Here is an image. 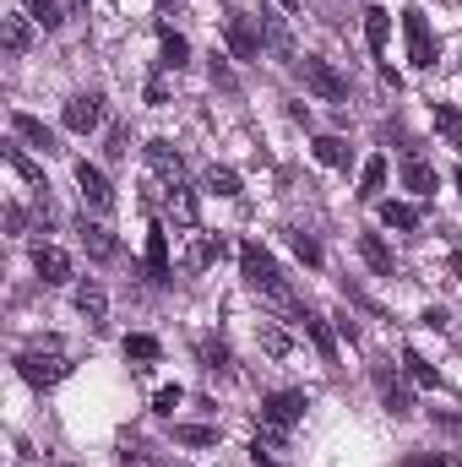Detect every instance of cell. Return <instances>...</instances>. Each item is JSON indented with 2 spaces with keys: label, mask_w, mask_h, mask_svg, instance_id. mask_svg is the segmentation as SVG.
<instances>
[{
  "label": "cell",
  "mask_w": 462,
  "mask_h": 467,
  "mask_svg": "<svg viewBox=\"0 0 462 467\" xmlns=\"http://www.w3.org/2000/svg\"><path fill=\"white\" fill-rule=\"evenodd\" d=\"M239 266H245V283H250V288H261V294H272V299H289L283 272H278V261H272L261 244H239Z\"/></svg>",
  "instance_id": "1"
},
{
  "label": "cell",
  "mask_w": 462,
  "mask_h": 467,
  "mask_svg": "<svg viewBox=\"0 0 462 467\" xmlns=\"http://www.w3.org/2000/svg\"><path fill=\"white\" fill-rule=\"evenodd\" d=\"M299 77H305V88H310V93H321L327 104H348V82L332 71V60L305 55V60H299Z\"/></svg>",
  "instance_id": "2"
},
{
  "label": "cell",
  "mask_w": 462,
  "mask_h": 467,
  "mask_svg": "<svg viewBox=\"0 0 462 467\" xmlns=\"http://www.w3.org/2000/svg\"><path fill=\"white\" fill-rule=\"evenodd\" d=\"M16 375L27 380V386H55V380H66L71 375V364H66V353H22L16 358Z\"/></svg>",
  "instance_id": "3"
},
{
  "label": "cell",
  "mask_w": 462,
  "mask_h": 467,
  "mask_svg": "<svg viewBox=\"0 0 462 467\" xmlns=\"http://www.w3.org/2000/svg\"><path fill=\"white\" fill-rule=\"evenodd\" d=\"M305 408H310V402H305V391H272V397H261V419H267L278 435H283V430H294V424L305 419Z\"/></svg>",
  "instance_id": "4"
},
{
  "label": "cell",
  "mask_w": 462,
  "mask_h": 467,
  "mask_svg": "<svg viewBox=\"0 0 462 467\" xmlns=\"http://www.w3.org/2000/svg\"><path fill=\"white\" fill-rule=\"evenodd\" d=\"M403 33H408V60L414 66H436V38H430L425 11H403Z\"/></svg>",
  "instance_id": "5"
},
{
  "label": "cell",
  "mask_w": 462,
  "mask_h": 467,
  "mask_svg": "<svg viewBox=\"0 0 462 467\" xmlns=\"http://www.w3.org/2000/svg\"><path fill=\"white\" fill-rule=\"evenodd\" d=\"M224 33H229V49L239 55V60H256V55H261V38H267V33H261V27L245 16V11H229Z\"/></svg>",
  "instance_id": "6"
},
{
  "label": "cell",
  "mask_w": 462,
  "mask_h": 467,
  "mask_svg": "<svg viewBox=\"0 0 462 467\" xmlns=\"http://www.w3.org/2000/svg\"><path fill=\"white\" fill-rule=\"evenodd\" d=\"M99 119H104V99H99V93H77V99L66 104V130H77V136L99 130Z\"/></svg>",
  "instance_id": "7"
},
{
  "label": "cell",
  "mask_w": 462,
  "mask_h": 467,
  "mask_svg": "<svg viewBox=\"0 0 462 467\" xmlns=\"http://www.w3.org/2000/svg\"><path fill=\"white\" fill-rule=\"evenodd\" d=\"M33 272H38L44 283H55V288H60V283H71V255H66V250H55V244H38V250H33Z\"/></svg>",
  "instance_id": "8"
},
{
  "label": "cell",
  "mask_w": 462,
  "mask_h": 467,
  "mask_svg": "<svg viewBox=\"0 0 462 467\" xmlns=\"http://www.w3.org/2000/svg\"><path fill=\"white\" fill-rule=\"evenodd\" d=\"M375 391H381V408L392 413V419H403V413H414V397H408V386L392 375V369H375Z\"/></svg>",
  "instance_id": "9"
},
{
  "label": "cell",
  "mask_w": 462,
  "mask_h": 467,
  "mask_svg": "<svg viewBox=\"0 0 462 467\" xmlns=\"http://www.w3.org/2000/svg\"><path fill=\"white\" fill-rule=\"evenodd\" d=\"M147 163L169 180V191H174V185H185V158H180L169 141H147Z\"/></svg>",
  "instance_id": "10"
},
{
  "label": "cell",
  "mask_w": 462,
  "mask_h": 467,
  "mask_svg": "<svg viewBox=\"0 0 462 467\" xmlns=\"http://www.w3.org/2000/svg\"><path fill=\"white\" fill-rule=\"evenodd\" d=\"M147 277H152V283H169V277H174V272H169V234L158 229V223L147 229Z\"/></svg>",
  "instance_id": "11"
},
{
  "label": "cell",
  "mask_w": 462,
  "mask_h": 467,
  "mask_svg": "<svg viewBox=\"0 0 462 467\" xmlns=\"http://www.w3.org/2000/svg\"><path fill=\"white\" fill-rule=\"evenodd\" d=\"M77 185H82V196H88L93 207H115V191H110L104 169H93V163H77Z\"/></svg>",
  "instance_id": "12"
},
{
  "label": "cell",
  "mask_w": 462,
  "mask_h": 467,
  "mask_svg": "<svg viewBox=\"0 0 462 467\" xmlns=\"http://www.w3.org/2000/svg\"><path fill=\"white\" fill-rule=\"evenodd\" d=\"M0 38H5V55H27V44H33V16H27V11L5 16V22H0Z\"/></svg>",
  "instance_id": "13"
},
{
  "label": "cell",
  "mask_w": 462,
  "mask_h": 467,
  "mask_svg": "<svg viewBox=\"0 0 462 467\" xmlns=\"http://www.w3.org/2000/svg\"><path fill=\"white\" fill-rule=\"evenodd\" d=\"M359 255H364V266H370V272H381V277H392V272H397V261H392V250H386V239H381V234H359Z\"/></svg>",
  "instance_id": "14"
},
{
  "label": "cell",
  "mask_w": 462,
  "mask_h": 467,
  "mask_svg": "<svg viewBox=\"0 0 462 467\" xmlns=\"http://www.w3.org/2000/svg\"><path fill=\"white\" fill-rule=\"evenodd\" d=\"M11 130H16L22 141H33V147H44V152H55V130H49L44 119H33V115H22V109H16V115H11Z\"/></svg>",
  "instance_id": "15"
},
{
  "label": "cell",
  "mask_w": 462,
  "mask_h": 467,
  "mask_svg": "<svg viewBox=\"0 0 462 467\" xmlns=\"http://www.w3.org/2000/svg\"><path fill=\"white\" fill-rule=\"evenodd\" d=\"M403 185H408L414 196H436V169H430L425 158H403Z\"/></svg>",
  "instance_id": "16"
},
{
  "label": "cell",
  "mask_w": 462,
  "mask_h": 467,
  "mask_svg": "<svg viewBox=\"0 0 462 467\" xmlns=\"http://www.w3.org/2000/svg\"><path fill=\"white\" fill-rule=\"evenodd\" d=\"M77 310H82L93 327H104V316H110V294H104L99 283H82V288H77Z\"/></svg>",
  "instance_id": "17"
},
{
  "label": "cell",
  "mask_w": 462,
  "mask_h": 467,
  "mask_svg": "<svg viewBox=\"0 0 462 467\" xmlns=\"http://www.w3.org/2000/svg\"><path fill=\"white\" fill-rule=\"evenodd\" d=\"M82 244H88V255H93V261H110V255H115V234L110 229H99V223H88V218H82Z\"/></svg>",
  "instance_id": "18"
},
{
  "label": "cell",
  "mask_w": 462,
  "mask_h": 467,
  "mask_svg": "<svg viewBox=\"0 0 462 467\" xmlns=\"http://www.w3.org/2000/svg\"><path fill=\"white\" fill-rule=\"evenodd\" d=\"M158 44H163V66H169V71H180V66L191 60V44H185L174 27H163V33H158Z\"/></svg>",
  "instance_id": "19"
},
{
  "label": "cell",
  "mask_w": 462,
  "mask_h": 467,
  "mask_svg": "<svg viewBox=\"0 0 462 467\" xmlns=\"http://www.w3.org/2000/svg\"><path fill=\"white\" fill-rule=\"evenodd\" d=\"M381 191H386V158H370V163H364V174H359V196H364V202H375Z\"/></svg>",
  "instance_id": "20"
},
{
  "label": "cell",
  "mask_w": 462,
  "mask_h": 467,
  "mask_svg": "<svg viewBox=\"0 0 462 467\" xmlns=\"http://www.w3.org/2000/svg\"><path fill=\"white\" fill-rule=\"evenodd\" d=\"M22 11H27V16H33V22H38L44 33H55V27L66 22V11H60L55 0H22Z\"/></svg>",
  "instance_id": "21"
},
{
  "label": "cell",
  "mask_w": 462,
  "mask_h": 467,
  "mask_svg": "<svg viewBox=\"0 0 462 467\" xmlns=\"http://www.w3.org/2000/svg\"><path fill=\"white\" fill-rule=\"evenodd\" d=\"M386 22H392V16H386L381 5H370V11H364V38H370V49H375V55H386Z\"/></svg>",
  "instance_id": "22"
},
{
  "label": "cell",
  "mask_w": 462,
  "mask_h": 467,
  "mask_svg": "<svg viewBox=\"0 0 462 467\" xmlns=\"http://www.w3.org/2000/svg\"><path fill=\"white\" fill-rule=\"evenodd\" d=\"M381 223H386V229H414V223H419V207H408V202H381Z\"/></svg>",
  "instance_id": "23"
},
{
  "label": "cell",
  "mask_w": 462,
  "mask_h": 467,
  "mask_svg": "<svg viewBox=\"0 0 462 467\" xmlns=\"http://www.w3.org/2000/svg\"><path fill=\"white\" fill-rule=\"evenodd\" d=\"M316 158H321L327 169H343L348 163V141L343 136H316Z\"/></svg>",
  "instance_id": "24"
},
{
  "label": "cell",
  "mask_w": 462,
  "mask_h": 467,
  "mask_svg": "<svg viewBox=\"0 0 462 467\" xmlns=\"http://www.w3.org/2000/svg\"><path fill=\"white\" fill-rule=\"evenodd\" d=\"M158 337H147V332H131V337H125V358H136V364H152V358H158Z\"/></svg>",
  "instance_id": "25"
},
{
  "label": "cell",
  "mask_w": 462,
  "mask_h": 467,
  "mask_svg": "<svg viewBox=\"0 0 462 467\" xmlns=\"http://www.w3.org/2000/svg\"><path fill=\"white\" fill-rule=\"evenodd\" d=\"M305 332H310V343L321 348V358H338V343H332V332H327V321H321V316H310V310H305Z\"/></svg>",
  "instance_id": "26"
},
{
  "label": "cell",
  "mask_w": 462,
  "mask_h": 467,
  "mask_svg": "<svg viewBox=\"0 0 462 467\" xmlns=\"http://www.w3.org/2000/svg\"><path fill=\"white\" fill-rule=\"evenodd\" d=\"M403 369H408V380H414V386H436V380H441V375H436V364H425L414 348L403 353Z\"/></svg>",
  "instance_id": "27"
},
{
  "label": "cell",
  "mask_w": 462,
  "mask_h": 467,
  "mask_svg": "<svg viewBox=\"0 0 462 467\" xmlns=\"http://www.w3.org/2000/svg\"><path fill=\"white\" fill-rule=\"evenodd\" d=\"M207 191H213V196H239V174L213 163V169H207Z\"/></svg>",
  "instance_id": "28"
},
{
  "label": "cell",
  "mask_w": 462,
  "mask_h": 467,
  "mask_svg": "<svg viewBox=\"0 0 462 467\" xmlns=\"http://www.w3.org/2000/svg\"><path fill=\"white\" fill-rule=\"evenodd\" d=\"M174 441H180V446H218V430H207V424H180Z\"/></svg>",
  "instance_id": "29"
},
{
  "label": "cell",
  "mask_w": 462,
  "mask_h": 467,
  "mask_svg": "<svg viewBox=\"0 0 462 467\" xmlns=\"http://www.w3.org/2000/svg\"><path fill=\"white\" fill-rule=\"evenodd\" d=\"M289 244H294V255H299L305 266H321V244H316V239H310L305 229H294V234H289Z\"/></svg>",
  "instance_id": "30"
},
{
  "label": "cell",
  "mask_w": 462,
  "mask_h": 467,
  "mask_svg": "<svg viewBox=\"0 0 462 467\" xmlns=\"http://www.w3.org/2000/svg\"><path fill=\"white\" fill-rule=\"evenodd\" d=\"M436 125H441V136H446V141H457V147H462V115L452 109V104H436Z\"/></svg>",
  "instance_id": "31"
},
{
  "label": "cell",
  "mask_w": 462,
  "mask_h": 467,
  "mask_svg": "<svg viewBox=\"0 0 462 467\" xmlns=\"http://www.w3.org/2000/svg\"><path fill=\"white\" fill-rule=\"evenodd\" d=\"M261 33L272 38V49H278V55H289V60H294V44H289V27H283L278 16H267V22H261ZM294 66H299V60H294Z\"/></svg>",
  "instance_id": "32"
},
{
  "label": "cell",
  "mask_w": 462,
  "mask_h": 467,
  "mask_svg": "<svg viewBox=\"0 0 462 467\" xmlns=\"http://www.w3.org/2000/svg\"><path fill=\"white\" fill-rule=\"evenodd\" d=\"M169 202H174V218H180V223H196V196H191L185 185H174Z\"/></svg>",
  "instance_id": "33"
},
{
  "label": "cell",
  "mask_w": 462,
  "mask_h": 467,
  "mask_svg": "<svg viewBox=\"0 0 462 467\" xmlns=\"http://www.w3.org/2000/svg\"><path fill=\"white\" fill-rule=\"evenodd\" d=\"M5 163H11V169H16V174L27 180V185H44V180H38V169H33V163L22 158V147H5Z\"/></svg>",
  "instance_id": "34"
},
{
  "label": "cell",
  "mask_w": 462,
  "mask_h": 467,
  "mask_svg": "<svg viewBox=\"0 0 462 467\" xmlns=\"http://www.w3.org/2000/svg\"><path fill=\"white\" fill-rule=\"evenodd\" d=\"M202 364L218 375V369H229L234 358H229V348H224V343H202Z\"/></svg>",
  "instance_id": "35"
},
{
  "label": "cell",
  "mask_w": 462,
  "mask_h": 467,
  "mask_svg": "<svg viewBox=\"0 0 462 467\" xmlns=\"http://www.w3.org/2000/svg\"><path fill=\"white\" fill-rule=\"evenodd\" d=\"M180 408V386H163L158 397H152V413H174Z\"/></svg>",
  "instance_id": "36"
},
{
  "label": "cell",
  "mask_w": 462,
  "mask_h": 467,
  "mask_svg": "<svg viewBox=\"0 0 462 467\" xmlns=\"http://www.w3.org/2000/svg\"><path fill=\"white\" fill-rule=\"evenodd\" d=\"M261 343H267V353H272V358H283V353H289V337H283L278 327H267V332H261Z\"/></svg>",
  "instance_id": "37"
},
{
  "label": "cell",
  "mask_w": 462,
  "mask_h": 467,
  "mask_svg": "<svg viewBox=\"0 0 462 467\" xmlns=\"http://www.w3.org/2000/svg\"><path fill=\"white\" fill-rule=\"evenodd\" d=\"M120 462H125V467H136V462H147V451H142L136 441H125V446H120Z\"/></svg>",
  "instance_id": "38"
},
{
  "label": "cell",
  "mask_w": 462,
  "mask_h": 467,
  "mask_svg": "<svg viewBox=\"0 0 462 467\" xmlns=\"http://www.w3.org/2000/svg\"><path fill=\"white\" fill-rule=\"evenodd\" d=\"M213 82H218V88H234V71L218 60V55H213Z\"/></svg>",
  "instance_id": "39"
},
{
  "label": "cell",
  "mask_w": 462,
  "mask_h": 467,
  "mask_svg": "<svg viewBox=\"0 0 462 467\" xmlns=\"http://www.w3.org/2000/svg\"><path fill=\"white\" fill-rule=\"evenodd\" d=\"M436 424H441L446 435H462V413H436Z\"/></svg>",
  "instance_id": "40"
},
{
  "label": "cell",
  "mask_w": 462,
  "mask_h": 467,
  "mask_svg": "<svg viewBox=\"0 0 462 467\" xmlns=\"http://www.w3.org/2000/svg\"><path fill=\"white\" fill-rule=\"evenodd\" d=\"M5 223H11V234H22L27 229V213H22V207H5Z\"/></svg>",
  "instance_id": "41"
},
{
  "label": "cell",
  "mask_w": 462,
  "mask_h": 467,
  "mask_svg": "<svg viewBox=\"0 0 462 467\" xmlns=\"http://www.w3.org/2000/svg\"><path fill=\"white\" fill-rule=\"evenodd\" d=\"M403 467H446V462H441L436 451H419V457H408V462H403Z\"/></svg>",
  "instance_id": "42"
},
{
  "label": "cell",
  "mask_w": 462,
  "mask_h": 467,
  "mask_svg": "<svg viewBox=\"0 0 462 467\" xmlns=\"http://www.w3.org/2000/svg\"><path fill=\"white\" fill-rule=\"evenodd\" d=\"M452 272H457V277H462V250H457V255H452Z\"/></svg>",
  "instance_id": "43"
},
{
  "label": "cell",
  "mask_w": 462,
  "mask_h": 467,
  "mask_svg": "<svg viewBox=\"0 0 462 467\" xmlns=\"http://www.w3.org/2000/svg\"><path fill=\"white\" fill-rule=\"evenodd\" d=\"M283 5H289V11H294V5H299V0H283Z\"/></svg>",
  "instance_id": "44"
},
{
  "label": "cell",
  "mask_w": 462,
  "mask_h": 467,
  "mask_svg": "<svg viewBox=\"0 0 462 467\" xmlns=\"http://www.w3.org/2000/svg\"><path fill=\"white\" fill-rule=\"evenodd\" d=\"M457 191H462V169H457Z\"/></svg>",
  "instance_id": "45"
}]
</instances>
